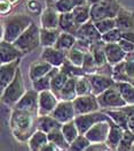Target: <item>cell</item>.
I'll return each mask as SVG.
<instances>
[{
	"label": "cell",
	"mask_w": 134,
	"mask_h": 151,
	"mask_svg": "<svg viewBox=\"0 0 134 151\" xmlns=\"http://www.w3.org/2000/svg\"><path fill=\"white\" fill-rule=\"evenodd\" d=\"M37 118L38 113L14 109L9 119V126L14 137L20 142L29 141L32 134L38 129Z\"/></svg>",
	"instance_id": "1"
},
{
	"label": "cell",
	"mask_w": 134,
	"mask_h": 151,
	"mask_svg": "<svg viewBox=\"0 0 134 151\" xmlns=\"http://www.w3.org/2000/svg\"><path fill=\"white\" fill-rule=\"evenodd\" d=\"M32 20L30 16L24 14H16L8 16L1 24V40L14 43L23 34L25 29L31 24Z\"/></svg>",
	"instance_id": "2"
},
{
	"label": "cell",
	"mask_w": 134,
	"mask_h": 151,
	"mask_svg": "<svg viewBox=\"0 0 134 151\" xmlns=\"http://www.w3.org/2000/svg\"><path fill=\"white\" fill-rule=\"evenodd\" d=\"M1 101L4 104L8 105V106H13L20 101L23 95L26 92L24 86V80H23V75L22 72L18 67L16 75L13 78V81L4 89V91H1Z\"/></svg>",
	"instance_id": "3"
},
{
	"label": "cell",
	"mask_w": 134,
	"mask_h": 151,
	"mask_svg": "<svg viewBox=\"0 0 134 151\" xmlns=\"http://www.w3.org/2000/svg\"><path fill=\"white\" fill-rule=\"evenodd\" d=\"M15 46H17L23 53H30L40 45V29L35 22H31L23 34L14 42Z\"/></svg>",
	"instance_id": "4"
},
{
	"label": "cell",
	"mask_w": 134,
	"mask_h": 151,
	"mask_svg": "<svg viewBox=\"0 0 134 151\" xmlns=\"http://www.w3.org/2000/svg\"><path fill=\"white\" fill-rule=\"evenodd\" d=\"M121 8L117 0H101L91 6V20L96 22L103 19H115Z\"/></svg>",
	"instance_id": "5"
},
{
	"label": "cell",
	"mask_w": 134,
	"mask_h": 151,
	"mask_svg": "<svg viewBox=\"0 0 134 151\" xmlns=\"http://www.w3.org/2000/svg\"><path fill=\"white\" fill-rule=\"evenodd\" d=\"M98 101L100 107L102 110L106 109H121L123 106L127 105V103L123 98L121 91L116 86H112L102 93L98 95Z\"/></svg>",
	"instance_id": "6"
},
{
	"label": "cell",
	"mask_w": 134,
	"mask_h": 151,
	"mask_svg": "<svg viewBox=\"0 0 134 151\" xmlns=\"http://www.w3.org/2000/svg\"><path fill=\"white\" fill-rule=\"evenodd\" d=\"M72 103L76 115L95 112V111H99L101 109L98 101V96L94 95V93L84 95V96H77L72 101Z\"/></svg>",
	"instance_id": "7"
},
{
	"label": "cell",
	"mask_w": 134,
	"mask_h": 151,
	"mask_svg": "<svg viewBox=\"0 0 134 151\" xmlns=\"http://www.w3.org/2000/svg\"><path fill=\"white\" fill-rule=\"evenodd\" d=\"M109 115L106 112H101V111H95V112H91V113L80 114V115H76L74 116V122L78 127V130L80 134H85L86 132L94 126L95 124H98L100 121H104L108 120Z\"/></svg>",
	"instance_id": "8"
},
{
	"label": "cell",
	"mask_w": 134,
	"mask_h": 151,
	"mask_svg": "<svg viewBox=\"0 0 134 151\" xmlns=\"http://www.w3.org/2000/svg\"><path fill=\"white\" fill-rule=\"evenodd\" d=\"M38 106H39V92L36 89H30L26 90L23 97L14 105V109L38 113Z\"/></svg>",
	"instance_id": "9"
},
{
	"label": "cell",
	"mask_w": 134,
	"mask_h": 151,
	"mask_svg": "<svg viewBox=\"0 0 134 151\" xmlns=\"http://www.w3.org/2000/svg\"><path fill=\"white\" fill-rule=\"evenodd\" d=\"M87 78L91 82L92 86V92L94 95H100L103 91H106L107 89L116 84V81L108 75H103L100 73H94V74H87Z\"/></svg>",
	"instance_id": "10"
},
{
	"label": "cell",
	"mask_w": 134,
	"mask_h": 151,
	"mask_svg": "<svg viewBox=\"0 0 134 151\" xmlns=\"http://www.w3.org/2000/svg\"><path fill=\"white\" fill-rule=\"evenodd\" d=\"M109 120V119H108ZM108 120L100 121L92 126L85 133L86 137L91 141V143H100V142H107L108 135L110 130V124Z\"/></svg>",
	"instance_id": "11"
},
{
	"label": "cell",
	"mask_w": 134,
	"mask_h": 151,
	"mask_svg": "<svg viewBox=\"0 0 134 151\" xmlns=\"http://www.w3.org/2000/svg\"><path fill=\"white\" fill-rule=\"evenodd\" d=\"M59 98L50 91L45 90L39 92V106H38V115H47L52 114L54 109L59 104Z\"/></svg>",
	"instance_id": "12"
},
{
	"label": "cell",
	"mask_w": 134,
	"mask_h": 151,
	"mask_svg": "<svg viewBox=\"0 0 134 151\" xmlns=\"http://www.w3.org/2000/svg\"><path fill=\"white\" fill-rule=\"evenodd\" d=\"M52 115L55 119H57L61 124H65L73 120L76 116V112L72 101H60L57 106L52 112Z\"/></svg>",
	"instance_id": "13"
},
{
	"label": "cell",
	"mask_w": 134,
	"mask_h": 151,
	"mask_svg": "<svg viewBox=\"0 0 134 151\" xmlns=\"http://www.w3.org/2000/svg\"><path fill=\"white\" fill-rule=\"evenodd\" d=\"M76 37L87 40L91 44H93V43L102 39V34L99 31L95 23L92 20H89L78 28V30L76 32Z\"/></svg>",
	"instance_id": "14"
},
{
	"label": "cell",
	"mask_w": 134,
	"mask_h": 151,
	"mask_svg": "<svg viewBox=\"0 0 134 151\" xmlns=\"http://www.w3.org/2000/svg\"><path fill=\"white\" fill-rule=\"evenodd\" d=\"M24 53L20 50L17 46H15L14 43L1 40L0 43V61L1 63H12L16 59H20Z\"/></svg>",
	"instance_id": "15"
},
{
	"label": "cell",
	"mask_w": 134,
	"mask_h": 151,
	"mask_svg": "<svg viewBox=\"0 0 134 151\" xmlns=\"http://www.w3.org/2000/svg\"><path fill=\"white\" fill-rule=\"evenodd\" d=\"M20 63H21V58L14 60L12 63H1V68H0V88H1V91H4V89L6 88L13 81V78L15 77Z\"/></svg>",
	"instance_id": "16"
},
{
	"label": "cell",
	"mask_w": 134,
	"mask_h": 151,
	"mask_svg": "<svg viewBox=\"0 0 134 151\" xmlns=\"http://www.w3.org/2000/svg\"><path fill=\"white\" fill-rule=\"evenodd\" d=\"M41 59L50 63L53 67H61L67 59V52L59 50L55 46H47L44 47Z\"/></svg>",
	"instance_id": "17"
},
{
	"label": "cell",
	"mask_w": 134,
	"mask_h": 151,
	"mask_svg": "<svg viewBox=\"0 0 134 151\" xmlns=\"http://www.w3.org/2000/svg\"><path fill=\"white\" fill-rule=\"evenodd\" d=\"M104 52H106L107 61L111 66H115L118 63L123 61L127 55V53L123 50L118 43H106Z\"/></svg>",
	"instance_id": "18"
},
{
	"label": "cell",
	"mask_w": 134,
	"mask_h": 151,
	"mask_svg": "<svg viewBox=\"0 0 134 151\" xmlns=\"http://www.w3.org/2000/svg\"><path fill=\"white\" fill-rule=\"evenodd\" d=\"M116 28L122 31H131L134 30V13L127 9L121 8L117 16L115 17Z\"/></svg>",
	"instance_id": "19"
},
{
	"label": "cell",
	"mask_w": 134,
	"mask_h": 151,
	"mask_svg": "<svg viewBox=\"0 0 134 151\" xmlns=\"http://www.w3.org/2000/svg\"><path fill=\"white\" fill-rule=\"evenodd\" d=\"M59 19H60V13L55 9V7L47 6L40 16L41 28H47V29L59 28Z\"/></svg>",
	"instance_id": "20"
},
{
	"label": "cell",
	"mask_w": 134,
	"mask_h": 151,
	"mask_svg": "<svg viewBox=\"0 0 134 151\" xmlns=\"http://www.w3.org/2000/svg\"><path fill=\"white\" fill-rule=\"evenodd\" d=\"M109 124H110V130L108 139H107V145L110 148V150H117L118 145L121 143V139L124 134V129L119 125H117L113 120H111L109 118Z\"/></svg>",
	"instance_id": "21"
},
{
	"label": "cell",
	"mask_w": 134,
	"mask_h": 151,
	"mask_svg": "<svg viewBox=\"0 0 134 151\" xmlns=\"http://www.w3.org/2000/svg\"><path fill=\"white\" fill-rule=\"evenodd\" d=\"M52 69H53V66L41 59L39 61H35L30 65L29 77L31 81H35V80H38V78L45 76L46 74H48Z\"/></svg>",
	"instance_id": "22"
},
{
	"label": "cell",
	"mask_w": 134,
	"mask_h": 151,
	"mask_svg": "<svg viewBox=\"0 0 134 151\" xmlns=\"http://www.w3.org/2000/svg\"><path fill=\"white\" fill-rule=\"evenodd\" d=\"M78 25L74 21L72 12L69 13H60L59 19V29L63 32H69L76 36V32L78 30Z\"/></svg>",
	"instance_id": "23"
},
{
	"label": "cell",
	"mask_w": 134,
	"mask_h": 151,
	"mask_svg": "<svg viewBox=\"0 0 134 151\" xmlns=\"http://www.w3.org/2000/svg\"><path fill=\"white\" fill-rule=\"evenodd\" d=\"M62 125L63 124H61L57 119H55L52 114L38 115V118H37V128L47 134L55 128H62Z\"/></svg>",
	"instance_id": "24"
},
{
	"label": "cell",
	"mask_w": 134,
	"mask_h": 151,
	"mask_svg": "<svg viewBox=\"0 0 134 151\" xmlns=\"http://www.w3.org/2000/svg\"><path fill=\"white\" fill-rule=\"evenodd\" d=\"M61 32L62 31L59 28H56V29L41 28L40 29V45L44 47L54 46L59 36L61 35Z\"/></svg>",
	"instance_id": "25"
},
{
	"label": "cell",
	"mask_w": 134,
	"mask_h": 151,
	"mask_svg": "<svg viewBox=\"0 0 134 151\" xmlns=\"http://www.w3.org/2000/svg\"><path fill=\"white\" fill-rule=\"evenodd\" d=\"M60 70V67H53V69L49 72L48 74H46L45 76L32 81V86L33 89H36L38 92H41V91H45V90H50L52 87V80L53 77L56 75Z\"/></svg>",
	"instance_id": "26"
},
{
	"label": "cell",
	"mask_w": 134,
	"mask_h": 151,
	"mask_svg": "<svg viewBox=\"0 0 134 151\" xmlns=\"http://www.w3.org/2000/svg\"><path fill=\"white\" fill-rule=\"evenodd\" d=\"M104 42L101 39V40H99V42H95V43H93L92 45H91V53L93 54V57H94V60H95V63L98 65V67H102V66H104L106 63H108L107 61V57H106V52H104Z\"/></svg>",
	"instance_id": "27"
},
{
	"label": "cell",
	"mask_w": 134,
	"mask_h": 151,
	"mask_svg": "<svg viewBox=\"0 0 134 151\" xmlns=\"http://www.w3.org/2000/svg\"><path fill=\"white\" fill-rule=\"evenodd\" d=\"M48 142V135L47 133L37 129L36 132L32 134V136L28 141L29 143V148L32 151H40L41 148Z\"/></svg>",
	"instance_id": "28"
},
{
	"label": "cell",
	"mask_w": 134,
	"mask_h": 151,
	"mask_svg": "<svg viewBox=\"0 0 134 151\" xmlns=\"http://www.w3.org/2000/svg\"><path fill=\"white\" fill-rule=\"evenodd\" d=\"M78 76H71L64 84L63 89L61 90L60 101H73L77 97V90H76V82H77Z\"/></svg>",
	"instance_id": "29"
},
{
	"label": "cell",
	"mask_w": 134,
	"mask_h": 151,
	"mask_svg": "<svg viewBox=\"0 0 134 151\" xmlns=\"http://www.w3.org/2000/svg\"><path fill=\"white\" fill-rule=\"evenodd\" d=\"M69 77H71V76H69V74H68L67 72H64L63 69H61V68H60L59 73L53 77V80H52L50 91H52V92H53L57 98L60 97L61 90L63 89L64 84L67 83V81L69 80Z\"/></svg>",
	"instance_id": "30"
},
{
	"label": "cell",
	"mask_w": 134,
	"mask_h": 151,
	"mask_svg": "<svg viewBox=\"0 0 134 151\" xmlns=\"http://www.w3.org/2000/svg\"><path fill=\"white\" fill-rule=\"evenodd\" d=\"M47 135H48L49 142H53L55 145H57L60 150H69L70 143L67 141V139H65V136H64V134H63L61 128H55V129H53L52 132H49Z\"/></svg>",
	"instance_id": "31"
},
{
	"label": "cell",
	"mask_w": 134,
	"mask_h": 151,
	"mask_svg": "<svg viewBox=\"0 0 134 151\" xmlns=\"http://www.w3.org/2000/svg\"><path fill=\"white\" fill-rule=\"evenodd\" d=\"M103 112L109 115L111 120H113L117 125L122 127L124 130L128 129V120H127V115L123 111L122 109H106L103 110Z\"/></svg>",
	"instance_id": "32"
},
{
	"label": "cell",
	"mask_w": 134,
	"mask_h": 151,
	"mask_svg": "<svg viewBox=\"0 0 134 151\" xmlns=\"http://www.w3.org/2000/svg\"><path fill=\"white\" fill-rule=\"evenodd\" d=\"M76 40H77V37L74 35L62 31L61 35L59 36V38H57V40H56V43H55L54 46L56 49H59V50L68 52V51L71 50L73 46H74Z\"/></svg>",
	"instance_id": "33"
},
{
	"label": "cell",
	"mask_w": 134,
	"mask_h": 151,
	"mask_svg": "<svg viewBox=\"0 0 134 151\" xmlns=\"http://www.w3.org/2000/svg\"><path fill=\"white\" fill-rule=\"evenodd\" d=\"M74 21L78 27L86 23L87 21L91 20V6L87 5H83V6H76L72 11Z\"/></svg>",
	"instance_id": "34"
},
{
	"label": "cell",
	"mask_w": 134,
	"mask_h": 151,
	"mask_svg": "<svg viewBox=\"0 0 134 151\" xmlns=\"http://www.w3.org/2000/svg\"><path fill=\"white\" fill-rule=\"evenodd\" d=\"M115 86L121 91L123 98L127 104H134V86L132 83L121 81V82H116Z\"/></svg>",
	"instance_id": "35"
},
{
	"label": "cell",
	"mask_w": 134,
	"mask_h": 151,
	"mask_svg": "<svg viewBox=\"0 0 134 151\" xmlns=\"http://www.w3.org/2000/svg\"><path fill=\"white\" fill-rule=\"evenodd\" d=\"M61 129H62V132H63V134H64V136H65V139H67V141H68L70 144H71L73 141L76 139V137L80 134L79 130H78V127H77L76 122H74V120H71V121H69V122L63 124Z\"/></svg>",
	"instance_id": "36"
},
{
	"label": "cell",
	"mask_w": 134,
	"mask_h": 151,
	"mask_svg": "<svg viewBox=\"0 0 134 151\" xmlns=\"http://www.w3.org/2000/svg\"><path fill=\"white\" fill-rule=\"evenodd\" d=\"M76 90H77V96H84V95H89L92 92V86L89 80L86 75L78 76L77 82H76Z\"/></svg>",
	"instance_id": "37"
},
{
	"label": "cell",
	"mask_w": 134,
	"mask_h": 151,
	"mask_svg": "<svg viewBox=\"0 0 134 151\" xmlns=\"http://www.w3.org/2000/svg\"><path fill=\"white\" fill-rule=\"evenodd\" d=\"M82 68L84 69V72L87 74H94V73H98L99 67L95 60H94V57L93 54L91 53V51L86 52L85 53V58H84V63L82 65Z\"/></svg>",
	"instance_id": "38"
},
{
	"label": "cell",
	"mask_w": 134,
	"mask_h": 151,
	"mask_svg": "<svg viewBox=\"0 0 134 151\" xmlns=\"http://www.w3.org/2000/svg\"><path fill=\"white\" fill-rule=\"evenodd\" d=\"M134 144V132H132L131 129H126L124 130L123 137L121 139V143L118 145L117 150H132Z\"/></svg>",
	"instance_id": "39"
},
{
	"label": "cell",
	"mask_w": 134,
	"mask_h": 151,
	"mask_svg": "<svg viewBox=\"0 0 134 151\" xmlns=\"http://www.w3.org/2000/svg\"><path fill=\"white\" fill-rule=\"evenodd\" d=\"M84 58H85V52H83L82 50H79L74 46L67 52V59L76 66L82 67V65L84 63Z\"/></svg>",
	"instance_id": "40"
},
{
	"label": "cell",
	"mask_w": 134,
	"mask_h": 151,
	"mask_svg": "<svg viewBox=\"0 0 134 151\" xmlns=\"http://www.w3.org/2000/svg\"><path fill=\"white\" fill-rule=\"evenodd\" d=\"M89 144H91V141L86 137L85 134H79V135L76 137V139L70 144L69 150H72V151L86 150V149L89 147Z\"/></svg>",
	"instance_id": "41"
},
{
	"label": "cell",
	"mask_w": 134,
	"mask_h": 151,
	"mask_svg": "<svg viewBox=\"0 0 134 151\" xmlns=\"http://www.w3.org/2000/svg\"><path fill=\"white\" fill-rule=\"evenodd\" d=\"M122 39V30L113 28L106 34H102V40L104 43H118Z\"/></svg>",
	"instance_id": "42"
},
{
	"label": "cell",
	"mask_w": 134,
	"mask_h": 151,
	"mask_svg": "<svg viewBox=\"0 0 134 151\" xmlns=\"http://www.w3.org/2000/svg\"><path fill=\"white\" fill-rule=\"evenodd\" d=\"M124 70L127 76V81L134 77V52L127 53L126 58L124 59Z\"/></svg>",
	"instance_id": "43"
},
{
	"label": "cell",
	"mask_w": 134,
	"mask_h": 151,
	"mask_svg": "<svg viewBox=\"0 0 134 151\" xmlns=\"http://www.w3.org/2000/svg\"><path fill=\"white\" fill-rule=\"evenodd\" d=\"M94 23H95L96 28H98L99 31L101 34H106L109 30L116 28V21H115V19H103V20L96 21Z\"/></svg>",
	"instance_id": "44"
},
{
	"label": "cell",
	"mask_w": 134,
	"mask_h": 151,
	"mask_svg": "<svg viewBox=\"0 0 134 151\" xmlns=\"http://www.w3.org/2000/svg\"><path fill=\"white\" fill-rule=\"evenodd\" d=\"M54 7L59 13H69L72 12L76 6L72 2V0H57Z\"/></svg>",
	"instance_id": "45"
},
{
	"label": "cell",
	"mask_w": 134,
	"mask_h": 151,
	"mask_svg": "<svg viewBox=\"0 0 134 151\" xmlns=\"http://www.w3.org/2000/svg\"><path fill=\"white\" fill-rule=\"evenodd\" d=\"M123 111L127 115L128 120V129L134 132V104H127L125 106L121 107Z\"/></svg>",
	"instance_id": "46"
},
{
	"label": "cell",
	"mask_w": 134,
	"mask_h": 151,
	"mask_svg": "<svg viewBox=\"0 0 134 151\" xmlns=\"http://www.w3.org/2000/svg\"><path fill=\"white\" fill-rule=\"evenodd\" d=\"M87 151H108L110 148L107 145L106 142H100V143H91L89 147L86 149Z\"/></svg>",
	"instance_id": "47"
},
{
	"label": "cell",
	"mask_w": 134,
	"mask_h": 151,
	"mask_svg": "<svg viewBox=\"0 0 134 151\" xmlns=\"http://www.w3.org/2000/svg\"><path fill=\"white\" fill-rule=\"evenodd\" d=\"M118 44L121 45V47L126 53H132V52H134V43H132V42H130V40H127L125 38H122L118 42Z\"/></svg>",
	"instance_id": "48"
},
{
	"label": "cell",
	"mask_w": 134,
	"mask_h": 151,
	"mask_svg": "<svg viewBox=\"0 0 134 151\" xmlns=\"http://www.w3.org/2000/svg\"><path fill=\"white\" fill-rule=\"evenodd\" d=\"M40 4L37 0H29L28 1V9L29 12H31L32 14H37L40 12Z\"/></svg>",
	"instance_id": "49"
},
{
	"label": "cell",
	"mask_w": 134,
	"mask_h": 151,
	"mask_svg": "<svg viewBox=\"0 0 134 151\" xmlns=\"http://www.w3.org/2000/svg\"><path fill=\"white\" fill-rule=\"evenodd\" d=\"M12 11V2H9L8 0H1L0 2V13L2 15H6Z\"/></svg>",
	"instance_id": "50"
},
{
	"label": "cell",
	"mask_w": 134,
	"mask_h": 151,
	"mask_svg": "<svg viewBox=\"0 0 134 151\" xmlns=\"http://www.w3.org/2000/svg\"><path fill=\"white\" fill-rule=\"evenodd\" d=\"M55 150H60L59 149V147L57 145H55L53 142H47L43 148H41V150L40 151H55Z\"/></svg>",
	"instance_id": "51"
},
{
	"label": "cell",
	"mask_w": 134,
	"mask_h": 151,
	"mask_svg": "<svg viewBox=\"0 0 134 151\" xmlns=\"http://www.w3.org/2000/svg\"><path fill=\"white\" fill-rule=\"evenodd\" d=\"M122 38H125L130 42L134 43V30L131 31H122Z\"/></svg>",
	"instance_id": "52"
},
{
	"label": "cell",
	"mask_w": 134,
	"mask_h": 151,
	"mask_svg": "<svg viewBox=\"0 0 134 151\" xmlns=\"http://www.w3.org/2000/svg\"><path fill=\"white\" fill-rule=\"evenodd\" d=\"M74 6H83V5H87V0H72Z\"/></svg>",
	"instance_id": "53"
},
{
	"label": "cell",
	"mask_w": 134,
	"mask_h": 151,
	"mask_svg": "<svg viewBox=\"0 0 134 151\" xmlns=\"http://www.w3.org/2000/svg\"><path fill=\"white\" fill-rule=\"evenodd\" d=\"M56 1L57 0H46V4H47V6H49V7H54V5H55Z\"/></svg>",
	"instance_id": "54"
},
{
	"label": "cell",
	"mask_w": 134,
	"mask_h": 151,
	"mask_svg": "<svg viewBox=\"0 0 134 151\" xmlns=\"http://www.w3.org/2000/svg\"><path fill=\"white\" fill-rule=\"evenodd\" d=\"M99 1H101V0H87V4L89 5V6H92V5H94V4H96Z\"/></svg>",
	"instance_id": "55"
},
{
	"label": "cell",
	"mask_w": 134,
	"mask_h": 151,
	"mask_svg": "<svg viewBox=\"0 0 134 151\" xmlns=\"http://www.w3.org/2000/svg\"><path fill=\"white\" fill-rule=\"evenodd\" d=\"M127 82H130V83H132V84H133V86H134V77H132V78H130V80H128Z\"/></svg>",
	"instance_id": "56"
},
{
	"label": "cell",
	"mask_w": 134,
	"mask_h": 151,
	"mask_svg": "<svg viewBox=\"0 0 134 151\" xmlns=\"http://www.w3.org/2000/svg\"><path fill=\"white\" fill-rule=\"evenodd\" d=\"M8 1H9V2H12V4H15V2H17L18 0H8Z\"/></svg>",
	"instance_id": "57"
},
{
	"label": "cell",
	"mask_w": 134,
	"mask_h": 151,
	"mask_svg": "<svg viewBox=\"0 0 134 151\" xmlns=\"http://www.w3.org/2000/svg\"><path fill=\"white\" fill-rule=\"evenodd\" d=\"M132 150H134V144H133V148H132Z\"/></svg>",
	"instance_id": "58"
}]
</instances>
